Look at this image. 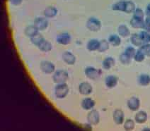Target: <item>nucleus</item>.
<instances>
[{
	"label": "nucleus",
	"mask_w": 150,
	"mask_h": 131,
	"mask_svg": "<svg viewBox=\"0 0 150 131\" xmlns=\"http://www.w3.org/2000/svg\"><path fill=\"white\" fill-rule=\"evenodd\" d=\"M69 92V88L67 83H59L57 84L54 88V95L58 99H64L67 96Z\"/></svg>",
	"instance_id": "nucleus-1"
},
{
	"label": "nucleus",
	"mask_w": 150,
	"mask_h": 131,
	"mask_svg": "<svg viewBox=\"0 0 150 131\" xmlns=\"http://www.w3.org/2000/svg\"><path fill=\"white\" fill-rule=\"evenodd\" d=\"M69 78V74L64 70H58L54 72L52 76V81L56 84L59 83H64Z\"/></svg>",
	"instance_id": "nucleus-2"
},
{
	"label": "nucleus",
	"mask_w": 150,
	"mask_h": 131,
	"mask_svg": "<svg viewBox=\"0 0 150 131\" xmlns=\"http://www.w3.org/2000/svg\"><path fill=\"white\" fill-rule=\"evenodd\" d=\"M86 28L91 32L99 31L101 28V22L95 17H91L86 22Z\"/></svg>",
	"instance_id": "nucleus-3"
},
{
	"label": "nucleus",
	"mask_w": 150,
	"mask_h": 131,
	"mask_svg": "<svg viewBox=\"0 0 150 131\" xmlns=\"http://www.w3.org/2000/svg\"><path fill=\"white\" fill-rule=\"evenodd\" d=\"M100 113L97 110L91 109L87 115V121L91 125H97L100 122Z\"/></svg>",
	"instance_id": "nucleus-4"
},
{
	"label": "nucleus",
	"mask_w": 150,
	"mask_h": 131,
	"mask_svg": "<svg viewBox=\"0 0 150 131\" xmlns=\"http://www.w3.org/2000/svg\"><path fill=\"white\" fill-rule=\"evenodd\" d=\"M84 74L88 79L96 80L100 76V71L93 66H88L84 70Z\"/></svg>",
	"instance_id": "nucleus-5"
},
{
	"label": "nucleus",
	"mask_w": 150,
	"mask_h": 131,
	"mask_svg": "<svg viewBox=\"0 0 150 131\" xmlns=\"http://www.w3.org/2000/svg\"><path fill=\"white\" fill-rule=\"evenodd\" d=\"M40 70L45 74H51L54 72L55 66L49 61H42L40 64Z\"/></svg>",
	"instance_id": "nucleus-6"
},
{
	"label": "nucleus",
	"mask_w": 150,
	"mask_h": 131,
	"mask_svg": "<svg viewBox=\"0 0 150 131\" xmlns=\"http://www.w3.org/2000/svg\"><path fill=\"white\" fill-rule=\"evenodd\" d=\"M48 21L46 17H38L34 20V25L38 28L39 31H43L48 27Z\"/></svg>",
	"instance_id": "nucleus-7"
},
{
	"label": "nucleus",
	"mask_w": 150,
	"mask_h": 131,
	"mask_svg": "<svg viewBox=\"0 0 150 131\" xmlns=\"http://www.w3.org/2000/svg\"><path fill=\"white\" fill-rule=\"evenodd\" d=\"M127 106L132 111H137L140 107V100L137 97H132L127 100Z\"/></svg>",
	"instance_id": "nucleus-8"
},
{
	"label": "nucleus",
	"mask_w": 150,
	"mask_h": 131,
	"mask_svg": "<svg viewBox=\"0 0 150 131\" xmlns=\"http://www.w3.org/2000/svg\"><path fill=\"white\" fill-rule=\"evenodd\" d=\"M56 41L59 45H67L71 43V37L68 33H62L57 35L56 37Z\"/></svg>",
	"instance_id": "nucleus-9"
},
{
	"label": "nucleus",
	"mask_w": 150,
	"mask_h": 131,
	"mask_svg": "<svg viewBox=\"0 0 150 131\" xmlns=\"http://www.w3.org/2000/svg\"><path fill=\"white\" fill-rule=\"evenodd\" d=\"M112 118L114 122L117 125H122L125 121V114L124 112L120 109H116L114 111L112 114Z\"/></svg>",
	"instance_id": "nucleus-10"
},
{
	"label": "nucleus",
	"mask_w": 150,
	"mask_h": 131,
	"mask_svg": "<svg viewBox=\"0 0 150 131\" xmlns=\"http://www.w3.org/2000/svg\"><path fill=\"white\" fill-rule=\"evenodd\" d=\"M93 91L91 85L87 82L81 83L79 85V92L82 95H89Z\"/></svg>",
	"instance_id": "nucleus-11"
},
{
	"label": "nucleus",
	"mask_w": 150,
	"mask_h": 131,
	"mask_svg": "<svg viewBox=\"0 0 150 131\" xmlns=\"http://www.w3.org/2000/svg\"><path fill=\"white\" fill-rule=\"evenodd\" d=\"M62 60L64 61V63L68 64L69 66L74 65L76 62V57L74 56V54L69 51H66L62 54Z\"/></svg>",
	"instance_id": "nucleus-12"
},
{
	"label": "nucleus",
	"mask_w": 150,
	"mask_h": 131,
	"mask_svg": "<svg viewBox=\"0 0 150 131\" xmlns=\"http://www.w3.org/2000/svg\"><path fill=\"white\" fill-rule=\"evenodd\" d=\"M96 105V102L91 97H86L81 101V106L83 109L86 111H91Z\"/></svg>",
	"instance_id": "nucleus-13"
},
{
	"label": "nucleus",
	"mask_w": 150,
	"mask_h": 131,
	"mask_svg": "<svg viewBox=\"0 0 150 131\" xmlns=\"http://www.w3.org/2000/svg\"><path fill=\"white\" fill-rule=\"evenodd\" d=\"M119 78L113 75L108 76L105 79V85L108 88H113L118 84Z\"/></svg>",
	"instance_id": "nucleus-14"
},
{
	"label": "nucleus",
	"mask_w": 150,
	"mask_h": 131,
	"mask_svg": "<svg viewBox=\"0 0 150 131\" xmlns=\"http://www.w3.org/2000/svg\"><path fill=\"white\" fill-rule=\"evenodd\" d=\"M148 119V115L144 111H139L134 116V121L137 123L142 124L146 123Z\"/></svg>",
	"instance_id": "nucleus-15"
},
{
	"label": "nucleus",
	"mask_w": 150,
	"mask_h": 131,
	"mask_svg": "<svg viewBox=\"0 0 150 131\" xmlns=\"http://www.w3.org/2000/svg\"><path fill=\"white\" fill-rule=\"evenodd\" d=\"M108 41L109 44L112 45V47H118L120 45L122 40H121L120 35H116V34H112L109 36Z\"/></svg>",
	"instance_id": "nucleus-16"
},
{
	"label": "nucleus",
	"mask_w": 150,
	"mask_h": 131,
	"mask_svg": "<svg viewBox=\"0 0 150 131\" xmlns=\"http://www.w3.org/2000/svg\"><path fill=\"white\" fill-rule=\"evenodd\" d=\"M57 8L52 6H49L46 7L44 10V16L46 18H53L57 15Z\"/></svg>",
	"instance_id": "nucleus-17"
},
{
	"label": "nucleus",
	"mask_w": 150,
	"mask_h": 131,
	"mask_svg": "<svg viewBox=\"0 0 150 131\" xmlns=\"http://www.w3.org/2000/svg\"><path fill=\"white\" fill-rule=\"evenodd\" d=\"M117 33H118V35L122 37H127L131 35L130 30H129L128 27L124 24L119 25L118 28H117Z\"/></svg>",
	"instance_id": "nucleus-18"
},
{
	"label": "nucleus",
	"mask_w": 150,
	"mask_h": 131,
	"mask_svg": "<svg viewBox=\"0 0 150 131\" xmlns=\"http://www.w3.org/2000/svg\"><path fill=\"white\" fill-rule=\"evenodd\" d=\"M115 61L113 58L111 57H108L102 62V66L105 70H110L115 66Z\"/></svg>",
	"instance_id": "nucleus-19"
},
{
	"label": "nucleus",
	"mask_w": 150,
	"mask_h": 131,
	"mask_svg": "<svg viewBox=\"0 0 150 131\" xmlns=\"http://www.w3.org/2000/svg\"><path fill=\"white\" fill-rule=\"evenodd\" d=\"M100 41H98L96 39H91L86 44V49L90 52H93L98 49L99 47Z\"/></svg>",
	"instance_id": "nucleus-20"
},
{
	"label": "nucleus",
	"mask_w": 150,
	"mask_h": 131,
	"mask_svg": "<svg viewBox=\"0 0 150 131\" xmlns=\"http://www.w3.org/2000/svg\"><path fill=\"white\" fill-rule=\"evenodd\" d=\"M138 83L141 86H148L150 84V76L146 74H142L138 77Z\"/></svg>",
	"instance_id": "nucleus-21"
},
{
	"label": "nucleus",
	"mask_w": 150,
	"mask_h": 131,
	"mask_svg": "<svg viewBox=\"0 0 150 131\" xmlns=\"http://www.w3.org/2000/svg\"><path fill=\"white\" fill-rule=\"evenodd\" d=\"M130 42L134 46L138 47H140L141 46L144 45L142 40H141L140 36H139V34L137 33L132 34V35H130Z\"/></svg>",
	"instance_id": "nucleus-22"
},
{
	"label": "nucleus",
	"mask_w": 150,
	"mask_h": 131,
	"mask_svg": "<svg viewBox=\"0 0 150 131\" xmlns=\"http://www.w3.org/2000/svg\"><path fill=\"white\" fill-rule=\"evenodd\" d=\"M39 30H38V28L35 25H28L27 26L25 29V35H26L27 37L31 38L32 37H33L34 35H35L36 34L38 33Z\"/></svg>",
	"instance_id": "nucleus-23"
},
{
	"label": "nucleus",
	"mask_w": 150,
	"mask_h": 131,
	"mask_svg": "<svg viewBox=\"0 0 150 131\" xmlns=\"http://www.w3.org/2000/svg\"><path fill=\"white\" fill-rule=\"evenodd\" d=\"M41 52H49L52 50V45L50 42L46 40L45 39L42 41L40 45L38 47Z\"/></svg>",
	"instance_id": "nucleus-24"
},
{
	"label": "nucleus",
	"mask_w": 150,
	"mask_h": 131,
	"mask_svg": "<svg viewBox=\"0 0 150 131\" xmlns=\"http://www.w3.org/2000/svg\"><path fill=\"white\" fill-rule=\"evenodd\" d=\"M130 25L134 28H144V20L139 19V18L132 17L129 21Z\"/></svg>",
	"instance_id": "nucleus-25"
},
{
	"label": "nucleus",
	"mask_w": 150,
	"mask_h": 131,
	"mask_svg": "<svg viewBox=\"0 0 150 131\" xmlns=\"http://www.w3.org/2000/svg\"><path fill=\"white\" fill-rule=\"evenodd\" d=\"M135 4L132 1H125V10L124 12L126 13H133L135 10Z\"/></svg>",
	"instance_id": "nucleus-26"
},
{
	"label": "nucleus",
	"mask_w": 150,
	"mask_h": 131,
	"mask_svg": "<svg viewBox=\"0 0 150 131\" xmlns=\"http://www.w3.org/2000/svg\"><path fill=\"white\" fill-rule=\"evenodd\" d=\"M44 40H45L44 37L42 36L41 34L39 33L30 38V41H31L32 43H33L34 45L37 46V47H38V46L40 45V43H41Z\"/></svg>",
	"instance_id": "nucleus-27"
},
{
	"label": "nucleus",
	"mask_w": 150,
	"mask_h": 131,
	"mask_svg": "<svg viewBox=\"0 0 150 131\" xmlns=\"http://www.w3.org/2000/svg\"><path fill=\"white\" fill-rule=\"evenodd\" d=\"M123 124L124 129L127 131L132 130L135 127V121H134V120L131 118L127 119V120H125Z\"/></svg>",
	"instance_id": "nucleus-28"
},
{
	"label": "nucleus",
	"mask_w": 150,
	"mask_h": 131,
	"mask_svg": "<svg viewBox=\"0 0 150 131\" xmlns=\"http://www.w3.org/2000/svg\"><path fill=\"white\" fill-rule=\"evenodd\" d=\"M109 48H110V44H109L108 40H100L99 43V47H98V52L103 53V52H106V51H108Z\"/></svg>",
	"instance_id": "nucleus-29"
},
{
	"label": "nucleus",
	"mask_w": 150,
	"mask_h": 131,
	"mask_svg": "<svg viewBox=\"0 0 150 131\" xmlns=\"http://www.w3.org/2000/svg\"><path fill=\"white\" fill-rule=\"evenodd\" d=\"M125 1H119L115 3L112 6V9L114 11H123L125 10Z\"/></svg>",
	"instance_id": "nucleus-30"
},
{
	"label": "nucleus",
	"mask_w": 150,
	"mask_h": 131,
	"mask_svg": "<svg viewBox=\"0 0 150 131\" xmlns=\"http://www.w3.org/2000/svg\"><path fill=\"white\" fill-rule=\"evenodd\" d=\"M145 54H144V52H142V50H141L140 49H138V50L136 51V53H135V55H134V60L135 61V62H142L144 60V59H145Z\"/></svg>",
	"instance_id": "nucleus-31"
},
{
	"label": "nucleus",
	"mask_w": 150,
	"mask_h": 131,
	"mask_svg": "<svg viewBox=\"0 0 150 131\" xmlns=\"http://www.w3.org/2000/svg\"><path fill=\"white\" fill-rule=\"evenodd\" d=\"M139 35L140 36V38L142 40L143 44L150 43V35L148 33V32L146 30L140 32V33Z\"/></svg>",
	"instance_id": "nucleus-32"
},
{
	"label": "nucleus",
	"mask_w": 150,
	"mask_h": 131,
	"mask_svg": "<svg viewBox=\"0 0 150 131\" xmlns=\"http://www.w3.org/2000/svg\"><path fill=\"white\" fill-rule=\"evenodd\" d=\"M119 59H120L121 64H123V65H128V64H130L131 61H132V59H130L125 52L120 54Z\"/></svg>",
	"instance_id": "nucleus-33"
},
{
	"label": "nucleus",
	"mask_w": 150,
	"mask_h": 131,
	"mask_svg": "<svg viewBox=\"0 0 150 131\" xmlns=\"http://www.w3.org/2000/svg\"><path fill=\"white\" fill-rule=\"evenodd\" d=\"M133 17L139 18L141 20H144V11L140 8H136L133 12Z\"/></svg>",
	"instance_id": "nucleus-34"
},
{
	"label": "nucleus",
	"mask_w": 150,
	"mask_h": 131,
	"mask_svg": "<svg viewBox=\"0 0 150 131\" xmlns=\"http://www.w3.org/2000/svg\"><path fill=\"white\" fill-rule=\"evenodd\" d=\"M136 49L134 48L133 47H131V46H129V47H127V48L125 49V53L127 54L128 57L130 58V59H134V55H135V53H136Z\"/></svg>",
	"instance_id": "nucleus-35"
},
{
	"label": "nucleus",
	"mask_w": 150,
	"mask_h": 131,
	"mask_svg": "<svg viewBox=\"0 0 150 131\" xmlns=\"http://www.w3.org/2000/svg\"><path fill=\"white\" fill-rule=\"evenodd\" d=\"M139 49L144 52L145 56L148 57H150V43L144 44V45L139 47Z\"/></svg>",
	"instance_id": "nucleus-36"
},
{
	"label": "nucleus",
	"mask_w": 150,
	"mask_h": 131,
	"mask_svg": "<svg viewBox=\"0 0 150 131\" xmlns=\"http://www.w3.org/2000/svg\"><path fill=\"white\" fill-rule=\"evenodd\" d=\"M143 29H144L145 30H147L150 29V18L149 17L146 16L145 18V19L144 20V28Z\"/></svg>",
	"instance_id": "nucleus-37"
},
{
	"label": "nucleus",
	"mask_w": 150,
	"mask_h": 131,
	"mask_svg": "<svg viewBox=\"0 0 150 131\" xmlns=\"http://www.w3.org/2000/svg\"><path fill=\"white\" fill-rule=\"evenodd\" d=\"M9 1L13 6H18L23 2V0H9Z\"/></svg>",
	"instance_id": "nucleus-38"
},
{
	"label": "nucleus",
	"mask_w": 150,
	"mask_h": 131,
	"mask_svg": "<svg viewBox=\"0 0 150 131\" xmlns=\"http://www.w3.org/2000/svg\"><path fill=\"white\" fill-rule=\"evenodd\" d=\"M145 14H146V16L149 17L150 18V3L147 5V6H146V11H145Z\"/></svg>",
	"instance_id": "nucleus-39"
},
{
	"label": "nucleus",
	"mask_w": 150,
	"mask_h": 131,
	"mask_svg": "<svg viewBox=\"0 0 150 131\" xmlns=\"http://www.w3.org/2000/svg\"><path fill=\"white\" fill-rule=\"evenodd\" d=\"M149 130V131H150V128H147V127H144V128H143V130Z\"/></svg>",
	"instance_id": "nucleus-40"
},
{
	"label": "nucleus",
	"mask_w": 150,
	"mask_h": 131,
	"mask_svg": "<svg viewBox=\"0 0 150 131\" xmlns=\"http://www.w3.org/2000/svg\"><path fill=\"white\" fill-rule=\"evenodd\" d=\"M146 31H147L148 33H149V35H150V29H149V30H146Z\"/></svg>",
	"instance_id": "nucleus-41"
},
{
	"label": "nucleus",
	"mask_w": 150,
	"mask_h": 131,
	"mask_svg": "<svg viewBox=\"0 0 150 131\" xmlns=\"http://www.w3.org/2000/svg\"><path fill=\"white\" fill-rule=\"evenodd\" d=\"M120 1H126V0H120Z\"/></svg>",
	"instance_id": "nucleus-42"
}]
</instances>
